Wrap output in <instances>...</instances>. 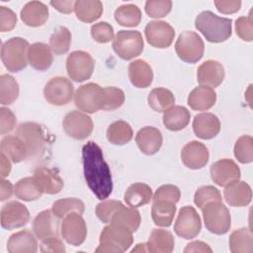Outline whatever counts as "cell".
I'll return each instance as SVG.
<instances>
[{
	"label": "cell",
	"mask_w": 253,
	"mask_h": 253,
	"mask_svg": "<svg viewBox=\"0 0 253 253\" xmlns=\"http://www.w3.org/2000/svg\"><path fill=\"white\" fill-rule=\"evenodd\" d=\"M181 197V192L177 186L168 184V185H162L160 186L154 196L152 197L153 202H158V201H167V202H172L174 204L178 203Z\"/></svg>",
	"instance_id": "cell-52"
},
{
	"label": "cell",
	"mask_w": 253,
	"mask_h": 253,
	"mask_svg": "<svg viewBox=\"0 0 253 253\" xmlns=\"http://www.w3.org/2000/svg\"><path fill=\"white\" fill-rule=\"evenodd\" d=\"M112 45L119 57L124 60H130L141 54L144 42L140 32L122 30L115 36Z\"/></svg>",
	"instance_id": "cell-6"
},
{
	"label": "cell",
	"mask_w": 253,
	"mask_h": 253,
	"mask_svg": "<svg viewBox=\"0 0 253 253\" xmlns=\"http://www.w3.org/2000/svg\"><path fill=\"white\" fill-rule=\"evenodd\" d=\"M30 45L27 40L20 37L11 38L2 43L1 59L8 71L19 72L27 66Z\"/></svg>",
	"instance_id": "cell-4"
},
{
	"label": "cell",
	"mask_w": 253,
	"mask_h": 253,
	"mask_svg": "<svg viewBox=\"0 0 253 253\" xmlns=\"http://www.w3.org/2000/svg\"><path fill=\"white\" fill-rule=\"evenodd\" d=\"M62 127L65 133L71 138L83 140L92 133L94 125L88 115L79 111H72L64 117Z\"/></svg>",
	"instance_id": "cell-12"
},
{
	"label": "cell",
	"mask_w": 253,
	"mask_h": 253,
	"mask_svg": "<svg viewBox=\"0 0 253 253\" xmlns=\"http://www.w3.org/2000/svg\"><path fill=\"white\" fill-rule=\"evenodd\" d=\"M146 14L151 18H163L167 16L172 9L170 0H148L144 6Z\"/></svg>",
	"instance_id": "cell-48"
},
{
	"label": "cell",
	"mask_w": 253,
	"mask_h": 253,
	"mask_svg": "<svg viewBox=\"0 0 253 253\" xmlns=\"http://www.w3.org/2000/svg\"><path fill=\"white\" fill-rule=\"evenodd\" d=\"M51 211L55 216L63 219L66 215L73 212L82 214L85 211V205L77 198H65L55 201L52 204Z\"/></svg>",
	"instance_id": "cell-42"
},
{
	"label": "cell",
	"mask_w": 253,
	"mask_h": 253,
	"mask_svg": "<svg viewBox=\"0 0 253 253\" xmlns=\"http://www.w3.org/2000/svg\"><path fill=\"white\" fill-rule=\"evenodd\" d=\"M235 31L237 36L245 42L253 41V17L252 10L249 15L239 17L235 22Z\"/></svg>",
	"instance_id": "cell-51"
},
{
	"label": "cell",
	"mask_w": 253,
	"mask_h": 253,
	"mask_svg": "<svg viewBox=\"0 0 253 253\" xmlns=\"http://www.w3.org/2000/svg\"><path fill=\"white\" fill-rule=\"evenodd\" d=\"M147 251V247H146V243H139L136 245V247H134L131 252H146Z\"/></svg>",
	"instance_id": "cell-61"
},
{
	"label": "cell",
	"mask_w": 253,
	"mask_h": 253,
	"mask_svg": "<svg viewBox=\"0 0 253 253\" xmlns=\"http://www.w3.org/2000/svg\"><path fill=\"white\" fill-rule=\"evenodd\" d=\"M241 172L235 161L223 158L215 161L211 166V178L216 185L225 187L240 179Z\"/></svg>",
	"instance_id": "cell-17"
},
{
	"label": "cell",
	"mask_w": 253,
	"mask_h": 253,
	"mask_svg": "<svg viewBox=\"0 0 253 253\" xmlns=\"http://www.w3.org/2000/svg\"><path fill=\"white\" fill-rule=\"evenodd\" d=\"M14 194L22 201L32 202L40 199L42 196L43 191L36 178L33 176L25 177L19 180L14 186Z\"/></svg>",
	"instance_id": "cell-35"
},
{
	"label": "cell",
	"mask_w": 253,
	"mask_h": 253,
	"mask_svg": "<svg viewBox=\"0 0 253 253\" xmlns=\"http://www.w3.org/2000/svg\"><path fill=\"white\" fill-rule=\"evenodd\" d=\"M214 5L218 12L222 14H233L239 11L241 1L239 0H215Z\"/></svg>",
	"instance_id": "cell-56"
},
{
	"label": "cell",
	"mask_w": 253,
	"mask_h": 253,
	"mask_svg": "<svg viewBox=\"0 0 253 253\" xmlns=\"http://www.w3.org/2000/svg\"><path fill=\"white\" fill-rule=\"evenodd\" d=\"M34 177L45 194L55 195L63 189V180L53 169L39 167L35 170Z\"/></svg>",
	"instance_id": "cell-27"
},
{
	"label": "cell",
	"mask_w": 253,
	"mask_h": 253,
	"mask_svg": "<svg viewBox=\"0 0 253 253\" xmlns=\"http://www.w3.org/2000/svg\"><path fill=\"white\" fill-rule=\"evenodd\" d=\"M203 217L206 228L214 234H225L231 225V216L228 209L221 202H211L203 209Z\"/></svg>",
	"instance_id": "cell-5"
},
{
	"label": "cell",
	"mask_w": 253,
	"mask_h": 253,
	"mask_svg": "<svg viewBox=\"0 0 253 253\" xmlns=\"http://www.w3.org/2000/svg\"><path fill=\"white\" fill-rule=\"evenodd\" d=\"M224 68L216 60L209 59L203 62L197 70V80L200 85L215 88L219 86L224 79Z\"/></svg>",
	"instance_id": "cell-19"
},
{
	"label": "cell",
	"mask_w": 253,
	"mask_h": 253,
	"mask_svg": "<svg viewBox=\"0 0 253 253\" xmlns=\"http://www.w3.org/2000/svg\"><path fill=\"white\" fill-rule=\"evenodd\" d=\"M196 29L210 42L217 43L228 40L232 34V20L218 17L211 11H203L195 20Z\"/></svg>",
	"instance_id": "cell-2"
},
{
	"label": "cell",
	"mask_w": 253,
	"mask_h": 253,
	"mask_svg": "<svg viewBox=\"0 0 253 253\" xmlns=\"http://www.w3.org/2000/svg\"><path fill=\"white\" fill-rule=\"evenodd\" d=\"M124 206L122 202L117 200H107L99 203L96 207V215L104 223L110 222L113 214Z\"/></svg>",
	"instance_id": "cell-49"
},
{
	"label": "cell",
	"mask_w": 253,
	"mask_h": 253,
	"mask_svg": "<svg viewBox=\"0 0 253 253\" xmlns=\"http://www.w3.org/2000/svg\"><path fill=\"white\" fill-rule=\"evenodd\" d=\"M16 135L26 145L29 158H36L41 155L45 143L44 132L41 125L33 122L22 123L16 129Z\"/></svg>",
	"instance_id": "cell-8"
},
{
	"label": "cell",
	"mask_w": 253,
	"mask_h": 253,
	"mask_svg": "<svg viewBox=\"0 0 253 253\" xmlns=\"http://www.w3.org/2000/svg\"><path fill=\"white\" fill-rule=\"evenodd\" d=\"M132 242V232L129 229L110 223L101 231L99 246L95 251L102 253H122L128 250Z\"/></svg>",
	"instance_id": "cell-3"
},
{
	"label": "cell",
	"mask_w": 253,
	"mask_h": 253,
	"mask_svg": "<svg viewBox=\"0 0 253 253\" xmlns=\"http://www.w3.org/2000/svg\"><path fill=\"white\" fill-rule=\"evenodd\" d=\"M126 99L125 93L122 89L117 87L102 88L100 109L104 111H114L122 107Z\"/></svg>",
	"instance_id": "cell-44"
},
{
	"label": "cell",
	"mask_w": 253,
	"mask_h": 253,
	"mask_svg": "<svg viewBox=\"0 0 253 253\" xmlns=\"http://www.w3.org/2000/svg\"><path fill=\"white\" fill-rule=\"evenodd\" d=\"M16 116L14 113L5 107L0 109V133L6 134L11 132L16 126Z\"/></svg>",
	"instance_id": "cell-53"
},
{
	"label": "cell",
	"mask_w": 253,
	"mask_h": 253,
	"mask_svg": "<svg viewBox=\"0 0 253 253\" xmlns=\"http://www.w3.org/2000/svg\"><path fill=\"white\" fill-rule=\"evenodd\" d=\"M209 158L208 147L198 140L188 142L181 150V160L189 169L198 170L205 167L209 162Z\"/></svg>",
	"instance_id": "cell-18"
},
{
	"label": "cell",
	"mask_w": 253,
	"mask_h": 253,
	"mask_svg": "<svg viewBox=\"0 0 253 253\" xmlns=\"http://www.w3.org/2000/svg\"><path fill=\"white\" fill-rule=\"evenodd\" d=\"M58 219L52 211H41L33 221V231L36 237L42 241L47 237L58 235V229H60Z\"/></svg>",
	"instance_id": "cell-20"
},
{
	"label": "cell",
	"mask_w": 253,
	"mask_h": 253,
	"mask_svg": "<svg viewBox=\"0 0 253 253\" xmlns=\"http://www.w3.org/2000/svg\"><path fill=\"white\" fill-rule=\"evenodd\" d=\"M74 12L77 19L84 23H92L103 14V4L99 0L75 1Z\"/></svg>",
	"instance_id": "cell-34"
},
{
	"label": "cell",
	"mask_w": 253,
	"mask_h": 253,
	"mask_svg": "<svg viewBox=\"0 0 253 253\" xmlns=\"http://www.w3.org/2000/svg\"><path fill=\"white\" fill-rule=\"evenodd\" d=\"M234 156L240 163L253 161V138L250 135L240 136L234 144Z\"/></svg>",
	"instance_id": "cell-46"
},
{
	"label": "cell",
	"mask_w": 253,
	"mask_h": 253,
	"mask_svg": "<svg viewBox=\"0 0 253 253\" xmlns=\"http://www.w3.org/2000/svg\"><path fill=\"white\" fill-rule=\"evenodd\" d=\"M193 130L201 139H211L220 130L218 118L211 113H201L195 116L193 121Z\"/></svg>",
	"instance_id": "cell-22"
},
{
	"label": "cell",
	"mask_w": 253,
	"mask_h": 253,
	"mask_svg": "<svg viewBox=\"0 0 253 253\" xmlns=\"http://www.w3.org/2000/svg\"><path fill=\"white\" fill-rule=\"evenodd\" d=\"M1 152L14 163H19L29 158L26 145L17 135H6L2 138Z\"/></svg>",
	"instance_id": "cell-33"
},
{
	"label": "cell",
	"mask_w": 253,
	"mask_h": 253,
	"mask_svg": "<svg viewBox=\"0 0 253 253\" xmlns=\"http://www.w3.org/2000/svg\"><path fill=\"white\" fill-rule=\"evenodd\" d=\"M216 101L215 91L208 86L200 85L193 89L188 96V105L194 111L210 110Z\"/></svg>",
	"instance_id": "cell-28"
},
{
	"label": "cell",
	"mask_w": 253,
	"mask_h": 253,
	"mask_svg": "<svg viewBox=\"0 0 253 253\" xmlns=\"http://www.w3.org/2000/svg\"><path fill=\"white\" fill-rule=\"evenodd\" d=\"M147 102L153 111L157 113H164L170 107L174 106L175 97L170 90L158 87L150 91L147 97Z\"/></svg>",
	"instance_id": "cell-40"
},
{
	"label": "cell",
	"mask_w": 253,
	"mask_h": 253,
	"mask_svg": "<svg viewBox=\"0 0 253 253\" xmlns=\"http://www.w3.org/2000/svg\"><path fill=\"white\" fill-rule=\"evenodd\" d=\"M61 237L70 245L80 246L87 236V225L80 213L66 215L60 224Z\"/></svg>",
	"instance_id": "cell-13"
},
{
	"label": "cell",
	"mask_w": 253,
	"mask_h": 253,
	"mask_svg": "<svg viewBox=\"0 0 253 253\" xmlns=\"http://www.w3.org/2000/svg\"><path fill=\"white\" fill-rule=\"evenodd\" d=\"M47 6L40 1L28 2L21 10L20 16L25 25L33 28H38L45 24L48 19Z\"/></svg>",
	"instance_id": "cell-24"
},
{
	"label": "cell",
	"mask_w": 253,
	"mask_h": 253,
	"mask_svg": "<svg viewBox=\"0 0 253 253\" xmlns=\"http://www.w3.org/2000/svg\"><path fill=\"white\" fill-rule=\"evenodd\" d=\"M95 60L92 55L84 50L72 51L66 59V71L69 78L75 82L89 79L94 71Z\"/></svg>",
	"instance_id": "cell-9"
},
{
	"label": "cell",
	"mask_w": 253,
	"mask_h": 253,
	"mask_svg": "<svg viewBox=\"0 0 253 253\" xmlns=\"http://www.w3.org/2000/svg\"><path fill=\"white\" fill-rule=\"evenodd\" d=\"M124 200L131 208H139L147 205L152 200V190L144 183L131 184L126 191Z\"/></svg>",
	"instance_id": "cell-32"
},
{
	"label": "cell",
	"mask_w": 253,
	"mask_h": 253,
	"mask_svg": "<svg viewBox=\"0 0 253 253\" xmlns=\"http://www.w3.org/2000/svg\"><path fill=\"white\" fill-rule=\"evenodd\" d=\"M65 246L58 235L47 237L42 240L41 251L43 253H64Z\"/></svg>",
	"instance_id": "cell-55"
},
{
	"label": "cell",
	"mask_w": 253,
	"mask_h": 253,
	"mask_svg": "<svg viewBox=\"0 0 253 253\" xmlns=\"http://www.w3.org/2000/svg\"><path fill=\"white\" fill-rule=\"evenodd\" d=\"M229 249L232 253H251L253 251V235L249 228L242 227L229 235Z\"/></svg>",
	"instance_id": "cell-39"
},
{
	"label": "cell",
	"mask_w": 253,
	"mask_h": 253,
	"mask_svg": "<svg viewBox=\"0 0 253 253\" xmlns=\"http://www.w3.org/2000/svg\"><path fill=\"white\" fill-rule=\"evenodd\" d=\"M115 20L123 27H136L141 21V11L134 4H125L115 11Z\"/></svg>",
	"instance_id": "cell-41"
},
{
	"label": "cell",
	"mask_w": 253,
	"mask_h": 253,
	"mask_svg": "<svg viewBox=\"0 0 253 253\" xmlns=\"http://www.w3.org/2000/svg\"><path fill=\"white\" fill-rule=\"evenodd\" d=\"M17 24L16 14L8 7L0 6V32H10Z\"/></svg>",
	"instance_id": "cell-54"
},
{
	"label": "cell",
	"mask_w": 253,
	"mask_h": 253,
	"mask_svg": "<svg viewBox=\"0 0 253 253\" xmlns=\"http://www.w3.org/2000/svg\"><path fill=\"white\" fill-rule=\"evenodd\" d=\"M144 35L150 45L158 48H166L172 44L175 31L167 22L151 21L146 25Z\"/></svg>",
	"instance_id": "cell-15"
},
{
	"label": "cell",
	"mask_w": 253,
	"mask_h": 253,
	"mask_svg": "<svg viewBox=\"0 0 253 253\" xmlns=\"http://www.w3.org/2000/svg\"><path fill=\"white\" fill-rule=\"evenodd\" d=\"M106 135L109 142L112 144L124 145L131 140L133 131L128 123L125 121H116L108 126Z\"/></svg>",
	"instance_id": "cell-38"
},
{
	"label": "cell",
	"mask_w": 253,
	"mask_h": 253,
	"mask_svg": "<svg viewBox=\"0 0 253 253\" xmlns=\"http://www.w3.org/2000/svg\"><path fill=\"white\" fill-rule=\"evenodd\" d=\"M71 43V33L63 26L57 27L49 38V46L56 55H61L69 50Z\"/></svg>",
	"instance_id": "cell-43"
},
{
	"label": "cell",
	"mask_w": 253,
	"mask_h": 253,
	"mask_svg": "<svg viewBox=\"0 0 253 253\" xmlns=\"http://www.w3.org/2000/svg\"><path fill=\"white\" fill-rule=\"evenodd\" d=\"M52 53L50 46L46 43L35 42L29 47L28 62L33 68L39 71H44L48 69L53 62Z\"/></svg>",
	"instance_id": "cell-25"
},
{
	"label": "cell",
	"mask_w": 253,
	"mask_h": 253,
	"mask_svg": "<svg viewBox=\"0 0 253 253\" xmlns=\"http://www.w3.org/2000/svg\"><path fill=\"white\" fill-rule=\"evenodd\" d=\"M191 114L183 106H172L163 113V125L172 131L184 129L190 123Z\"/></svg>",
	"instance_id": "cell-31"
},
{
	"label": "cell",
	"mask_w": 253,
	"mask_h": 253,
	"mask_svg": "<svg viewBox=\"0 0 253 253\" xmlns=\"http://www.w3.org/2000/svg\"><path fill=\"white\" fill-rule=\"evenodd\" d=\"M175 240L173 234L161 228H155L151 231L146 243L147 251L151 253H171L174 249Z\"/></svg>",
	"instance_id": "cell-30"
},
{
	"label": "cell",
	"mask_w": 253,
	"mask_h": 253,
	"mask_svg": "<svg viewBox=\"0 0 253 253\" xmlns=\"http://www.w3.org/2000/svg\"><path fill=\"white\" fill-rule=\"evenodd\" d=\"M9 253H35L38 250L36 235L30 230H21L10 236L7 242Z\"/></svg>",
	"instance_id": "cell-26"
},
{
	"label": "cell",
	"mask_w": 253,
	"mask_h": 253,
	"mask_svg": "<svg viewBox=\"0 0 253 253\" xmlns=\"http://www.w3.org/2000/svg\"><path fill=\"white\" fill-rule=\"evenodd\" d=\"M128 77L134 87L146 88L152 83L153 71L145 60L136 59L128 65Z\"/></svg>",
	"instance_id": "cell-29"
},
{
	"label": "cell",
	"mask_w": 253,
	"mask_h": 253,
	"mask_svg": "<svg viewBox=\"0 0 253 253\" xmlns=\"http://www.w3.org/2000/svg\"><path fill=\"white\" fill-rule=\"evenodd\" d=\"M50 5L56 9L58 12L63 14H70L72 11H74V5L75 1L69 0V1H50Z\"/></svg>",
	"instance_id": "cell-58"
},
{
	"label": "cell",
	"mask_w": 253,
	"mask_h": 253,
	"mask_svg": "<svg viewBox=\"0 0 253 253\" xmlns=\"http://www.w3.org/2000/svg\"><path fill=\"white\" fill-rule=\"evenodd\" d=\"M175 50L181 60L196 63L204 55L205 43L197 33L185 31L179 35L175 43Z\"/></svg>",
	"instance_id": "cell-7"
},
{
	"label": "cell",
	"mask_w": 253,
	"mask_h": 253,
	"mask_svg": "<svg viewBox=\"0 0 253 253\" xmlns=\"http://www.w3.org/2000/svg\"><path fill=\"white\" fill-rule=\"evenodd\" d=\"M223 197L231 207H246L252 200L251 187L244 181H234L225 186Z\"/></svg>",
	"instance_id": "cell-23"
},
{
	"label": "cell",
	"mask_w": 253,
	"mask_h": 253,
	"mask_svg": "<svg viewBox=\"0 0 253 253\" xmlns=\"http://www.w3.org/2000/svg\"><path fill=\"white\" fill-rule=\"evenodd\" d=\"M176 204L167 201L153 202L151 208V217L157 226L168 227L172 224L176 213Z\"/></svg>",
	"instance_id": "cell-36"
},
{
	"label": "cell",
	"mask_w": 253,
	"mask_h": 253,
	"mask_svg": "<svg viewBox=\"0 0 253 253\" xmlns=\"http://www.w3.org/2000/svg\"><path fill=\"white\" fill-rule=\"evenodd\" d=\"M220 192L213 186H202L194 195V203L199 209H203L211 202H221Z\"/></svg>",
	"instance_id": "cell-47"
},
{
	"label": "cell",
	"mask_w": 253,
	"mask_h": 253,
	"mask_svg": "<svg viewBox=\"0 0 253 253\" xmlns=\"http://www.w3.org/2000/svg\"><path fill=\"white\" fill-rule=\"evenodd\" d=\"M102 87L96 83H87L80 86L74 94L75 106L82 112L93 114L100 109Z\"/></svg>",
	"instance_id": "cell-14"
},
{
	"label": "cell",
	"mask_w": 253,
	"mask_h": 253,
	"mask_svg": "<svg viewBox=\"0 0 253 253\" xmlns=\"http://www.w3.org/2000/svg\"><path fill=\"white\" fill-rule=\"evenodd\" d=\"M43 96L47 103L53 106L67 105L74 96V87L69 79L56 76L46 82L43 88Z\"/></svg>",
	"instance_id": "cell-10"
},
{
	"label": "cell",
	"mask_w": 253,
	"mask_h": 253,
	"mask_svg": "<svg viewBox=\"0 0 253 253\" xmlns=\"http://www.w3.org/2000/svg\"><path fill=\"white\" fill-rule=\"evenodd\" d=\"M185 253H191V252H203V253H211L212 250L211 248L205 242L200 241V240H196L193 242H190L189 244H187V246L184 249Z\"/></svg>",
	"instance_id": "cell-57"
},
{
	"label": "cell",
	"mask_w": 253,
	"mask_h": 253,
	"mask_svg": "<svg viewBox=\"0 0 253 253\" xmlns=\"http://www.w3.org/2000/svg\"><path fill=\"white\" fill-rule=\"evenodd\" d=\"M91 36L100 43H107L114 40V29L107 22H99L91 27Z\"/></svg>",
	"instance_id": "cell-50"
},
{
	"label": "cell",
	"mask_w": 253,
	"mask_h": 253,
	"mask_svg": "<svg viewBox=\"0 0 253 253\" xmlns=\"http://www.w3.org/2000/svg\"><path fill=\"white\" fill-rule=\"evenodd\" d=\"M19 97V84L16 79L9 74L0 76V103L1 105H11Z\"/></svg>",
	"instance_id": "cell-45"
},
{
	"label": "cell",
	"mask_w": 253,
	"mask_h": 253,
	"mask_svg": "<svg viewBox=\"0 0 253 253\" xmlns=\"http://www.w3.org/2000/svg\"><path fill=\"white\" fill-rule=\"evenodd\" d=\"M141 222V216L139 211L135 208H127L122 206L112 216L110 223L118 224L129 229L131 232H135Z\"/></svg>",
	"instance_id": "cell-37"
},
{
	"label": "cell",
	"mask_w": 253,
	"mask_h": 253,
	"mask_svg": "<svg viewBox=\"0 0 253 253\" xmlns=\"http://www.w3.org/2000/svg\"><path fill=\"white\" fill-rule=\"evenodd\" d=\"M82 163L86 183L97 199L104 201L113 192L110 167L104 159L101 147L90 140L82 147Z\"/></svg>",
	"instance_id": "cell-1"
},
{
	"label": "cell",
	"mask_w": 253,
	"mask_h": 253,
	"mask_svg": "<svg viewBox=\"0 0 253 253\" xmlns=\"http://www.w3.org/2000/svg\"><path fill=\"white\" fill-rule=\"evenodd\" d=\"M30 220V211L23 204L11 201L1 209V226L12 230L26 225Z\"/></svg>",
	"instance_id": "cell-16"
},
{
	"label": "cell",
	"mask_w": 253,
	"mask_h": 253,
	"mask_svg": "<svg viewBox=\"0 0 253 253\" xmlns=\"http://www.w3.org/2000/svg\"><path fill=\"white\" fill-rule=\"evenodd\" d=\"M0 165H1V167H0L1 177L5 178V177H7L10 174L12 165H11V160L3 152H1V162H0Z\"/></svg>",
	"instance_id": "cell-60"
},
{
	"label": "cell",
	"mask_w": 253,
	"mask_h": 253,
	"mask_svg": "<svg viewBox=\"0 0 253 253\" xmlns=\"http://www.w3.org/2000/svg\"><path fill=\"white\" fill-rule=\"evenodd\" d=\"M202 221L195 208L186 206L181 208L174 224L175 233L184 239H193L200 233Z\"/></svg>",
	"instance_id": "cell-11"
},
{
	"label": "cell",
	"mask_w": 253,
	"mask_h": 253,
	"mask_svg": "<svg viewBox=\"0 0 253 253\" xmlns=\"http://www.w3.org/2000/svg\"><path fill=\"white\" fill-rule=\"evenodd\" d=\"M0 201L4 202L8 199H10L14 193V187L12 183L8 180H5V178L1 179L0 183Z\"/></svg>",
	"instance_id": "cell-59"
},
{
	"label": "cell",
	"mask_w": 253,
	"mask_h": 253,
	"mask_svg": "<svg viewBox=\"0 0 253 253\" xmlns=\"http://www.w3.org/2000/svg\"><path fill=\"white\" fill-rule=\"evenodd\" d=\"M135 141L143 154L153 155L161 148L163 137L158 128L154 126H144L137 131Z\"/></svg>",
	"instance_id": "cell-21"
}]
</instances>
